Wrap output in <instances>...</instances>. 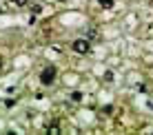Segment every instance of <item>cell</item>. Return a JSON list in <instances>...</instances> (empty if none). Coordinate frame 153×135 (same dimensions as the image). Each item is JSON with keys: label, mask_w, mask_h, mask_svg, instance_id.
<instances>
[{"label": "cell", "mask_w": 153, "mask_h": 135, "mask_svg": "<svg viewBox=\"0 0 153 135\" xmlns=\"http://www.w3.org/2000/svg\"><path fill=\"white\" fill-rule=\"evenodd\" d=\"M71 49L76 51V53H80V55H87L89 51H91V40L89 38H78V40H73Z\"/></svg>", "instance_id": "obj_1"}, {"label": "cell", "mask_w": 153, "mask_h": 135, "mask_svg": "<svg viewBox=\"0 0 153 135\" xmlns=\"http://www.w3.org/2000/svg\"><path fill=\"white\" fill-rule=\"evenodd\" d=\"M53 80H56V66H47V69H42L40 71V82L42 84H53Z\"/></svg>", "instance_id": "obj_2"}, {"label": "cell", "mask_w": 153, "mask_h": 135, "mask_svg": "<svg viewBox=\"0 0 153 135\" xmlns=\"http://www.w3.org/2000/svg\"><path fill=\"white\" fill-rule=\"evenodd\" d=\"M87 38H89V40H98V31H96V29H89V31H87Z\"/></svg>", "instance_id": "obj_3"}, {"label": "cell", "mask_w": 153, "mask_h": 135, "mask_svg": "<svg viewBox=\"0 0 153 135\" xmlns=\"http://www.w3.org/2000/svg\"><path fill=\"white\" fill-rule=\"evenodd\" d=\"M80 100H82V93L80 91H73L71 93V102H80Z\"/></svg>", "instance_id": "obj_4"}, {"label": "cell", "mask_w": 153, "mask_h": 135, "mask_svg": "<svg viewBox=\"0 0 153 135\" xmlns=\"http://www.w3.org/2000/svg\"><path fill=\"white\" fill-rule=\"evenodd\" d=\"M47 131H49L51 135H58V133H60V126H58V124H51V126L47 128Z\"/></svg>", "instance_id": "obj_5"}, {"label": "cell", "mask_w": 153, "mask_h": 135, "mask_svg": "<svg viewBox=\"0 0 153 135\" xmlns=\"http://www.w3.org/2000/svg\"><path fill=\"white\" fill-rule=\"evenodd\" d=\"M98 2L102 4L104 9H111V7H113V0H98Z\"/></svg>", "instance_id": "obj_6"}, {"label": "cell", "mask_w": 153, "mask_h": 135, "mask_svg": "<svg viewBox=\"0 0 153 135\" xmlns=\"http://www.w3.org/2000/svg\"><path fill=\"white\" fill-rule=\"evenodd\" d=\"M16 4H18V7H25V4H27V0H13Z\"/></svg>", "instance_id": "obj_7"}, {"label": "cell", "mask_w": 153, "mask_h": 135, "mask_svg": "<svg viewBox=\"0 0 153 135\" xmlns=\"http://www.w3.org/2000/svg\"><path fill=\"white\" fill-rule=\"evenodd\" d=\"M58 2H67V0H58Z\"/></svg>", "instance_id": "obj_8"}, {"label": "cell", "mask_w": 153, "mask_h": 135, "mask_svg": "<svg viewBox=\"0 0 153 135\" xmlns=\"http://www.w3.org/2000/svg\"><path fill=\"white\" fill-rule=\"evenodd\" d=\"M0 62H2V58H0Z\"/></svg>", "instance_id": "obj_9"}]
</instances>
